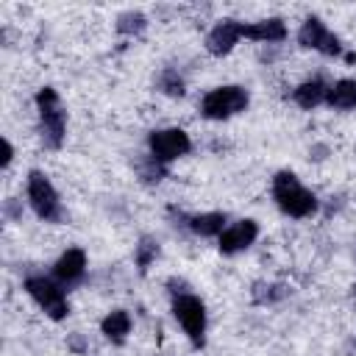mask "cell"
<instances>
[{"label": "cell", "instance_id": "obj_20", "mask_svg": "<svg viewBox=\"0 0 356 356\" xmlns=\"http://www.w3.org/2000/svg\"><path fill=\"white\" fill-rule=\"evenodd\" d=\"M11 156H14V147H11V142H8V139H3V167H8V164H11Z\"/></svg>", "mask_w": 356, "mask_h": 356}, {"label": "cell", "instance_id": "obj_13", "mask_svg": "<svg viewBox=\"0 0 356 356\" xmlns=\"http://www.w3.org/2000/svg\"><path fill=\"white\" fill-rule=\"evenodd\" d=\"M325 103L334 106V108H356V81H350V78L337 81V83L328 89Z\"/></svg>", "mask_w": 356, "mask_h": 356}, {"label": "cell", "instance_id": "obj_18", "mask_svg": "<svg viewBox=\"0 0 356 356\" xmlns=\"http://www.w3.org/2000/svg\"><path fill=\"white\" fill-rule=\"evenodd\" d=\"M159 86L167 92V95H172V97H181L184 95V81L172 72V70H167V72H161V78H159Z\"/></svg>", "mask_w": 356, "mask_h": 356}, {"label": "cell", "instance_id": "obj_5", "mask_svg": "<svg viewBox=\"0 0 356 356\" xmlns=\"http://www.w3.org/2000/svg\"><path fill=\"white\" fill-rule=\"evenodd\" d=\"M25 289H28V295L47 312V317H53V320H64V317H67L70 306H67L64 289H61L58 284H53L50 278L33 275V278L25 281Z\"/></svg>", "mask_w": 356, "mask_h": 356}, {"label": "cell", "instance_id": "obj_1", "mask_svg": "<svg viewBox=\"0 0 356 356\" xmlns=\"http://www.w3.org/2000/svg\"><path fill=\"white\" fill-rule=\"evenodd\" d=\"M273 197L278 209L289 217H309L317 211V197L306 186H300V181L286 170L273 178Z\"/></svg>", "mask_w": 356, "mask_h": 356}, {"label": "cell", "instance_id": "obj_19", "mask_svg": "<svg viewBox=\"0 0 356 356\" xmlns=\"http://www.w3.org/2000/svg\"><path fill=\"white\" fill-rule=\"evenodd\" d=\"M117 28H120V33H142L145 31V17L142 14H122Z\"/></svg>", "mask_w": 356, "mask_h": 356}, {"label": "cell", "instance_id": "obj_16", "mask_svg": "<svg viewBox=\"0 0 356 356\" xmlns=\"http://www.w3.org/2000/svg\"><path fill=\"white\" fill-rule=\"evenodd\" d=\"M222 225H225V214L222 211H209V214H197L189 220V228L200 236H214V234H222Z\"/></svg>", "mask_w": 356, "mask_h": 356}, {"label": "cell", "instance_id": "obj_17", "mask_svg": "<svg viewBox=\"0 0 356 356\" xmlns=\"http://www.w3.org/2000/svg\"><path fill=\"white\" fill-rule=\"evenodd\" d=\"M156 253H159V242H153L150 236H145L139 242V248H136V267H139V273H145L150 267V261L156 259Z\"/></svg>", "mask_w": 356, "mask_h": 356}, {"label": "cell", "instance_id": "obj_21", "mask_svg": "<svg viewBox=\"0 0 356 356\" xmlns=\"http://www.w3.org/2000/svg\"><path fill=\"white\" fill-rule=\"evenodd\" d=\"M353 289H356V286H353Z\"/></svg>", "mask_w": 356, "mask_h": 356}, {"label": "cell", "instance_id": "obj_12", "mask_svg": "<svg viewBox=\"0 0 356 356\" xmlns=\"http://www.w3.org/2000/svg\"><path fill=\"white\" fill-rule=\"evenodd\" d=\"M242 36L256 39V42H281L286 36V28H284L281 19H261V22L245 25L242 28Z\"/></svg>", "mask_w": 356, "mask_h": 356}, {"label": "cell", "instance_id": "obj_14", "mask_svg": "<svg viewBox=\"0 0 356 356\" xmlns=\"http://www.w3.org/2000/svg\"><path fill=\"white\" fill-rule=\"evenodd\" d=\"M325 95H328V89H325V83L323 81H306V83H300L298 89H295V103L300 106V108H314V106H320L323 100H325Z\"/></svg>", "mask_w": 356, "mask_h": 356}, {"label": "cell", "instance_id": "obj_2", "mask_svg": "<svg viewBox=\"0 0 356 356\" xmlns=\"http://www.w3.org/2000/svg\"><path fill=\"white\" fill-rule=\"evenodd\" d=\"M36 106H39V128H42V142L47 147H61L64 142V128H67V114L61 108V100L56 95V89L44 86L36 95Z\"/></svg>", "mask_w": 356, "mask_h": 356}, {"label": "cell", "instance_id": "obj_8", "mask_svg": "<svg viewBox=\"0 0 356 356\" xmlns=\"http://www.w3.org/2000/svg\"><path fill=\"white\" fill-rule=\"evenodd\" d=\"M298 42H300L303 47L320 50V53H325V56H339V53H342L339 39H337L317 17H309V19L303 22V28H300V33H298Z\"/></svg>", "mask_w": 356, "mask_h": 356}, {"label": "cell", "instance_id": "obj_10", "mask_svg": "<svg viewBox=\"0 0 356 356\" xmlns=\"http://www.w3.org/2000/svg\"><path fill=\"white\" fill-rule=\"evenodd\" d=\"M256 234H259V225L253 222V220H239V222H234L231 228H225L222 234H220V250L222 253H239V250H245L248 245H253V239H256Z\"/></svg>", "mask_w": 356, "mask_h": 356}, {"label": "cell", "instance_id": "obj_7", "mask_svg": "<svg viewBox=\"0 0 356 356\" xmlns=\"http://www.w3.org/2000/svg\"><path fill=\"white\" fill-rule=\"evenodd\" d=\"M186 150H189V136L181 128H164V131H153L150 134V153L161 164L184 156Z\"/></svg>", "mask_w": 356, "mask_h": 356}, {"label": "cell", "instance_id": "obj_9", "mask_svg": "<svg viewBox=\"0 0 356 356\" xmlns=\"http://www.w3.org/2000/svg\"><path fill=\"white\" fill-rule=\"evenodd\" d=\"M242 28L245 22H236V19H222L209 36H206V47L211 56H225L231 53V47L242 39Z\"/></svg>", "mask_w": 356, "mask_h": 356}, {"label": "cell", "instance_id": "obj_4", "mask_svg": "<svg viewBox=\"0 0 356 356\" xmlns=\"http://www.w3.org/2000/svg\"><path fill=\"white\" fill-rule=\"evenodd\" d=\"M28 200L33 206V211L47 220V222H58L61 220V203H58V195L53 189V184L47 181V175L42 172H31L28 175Z\"/></svg>", "mask_w": 356, "mask_h": 356}, {"label": "cell", "instance_id": "obj_11", "mask_svg": "<svg viewBox=\"0 0 356 356\" xmlns=\"http://www.w3.org/2000/svg\"><path fill=\"white\" fill-rule=\"evenodd\" d=\"M83 270H86V256H83V250L81 248H70L58 261H56V278L64 284V286H70V284H78L81 278H83Z\"/></svg>", "mask_w": 356, "mask_h": 356}, {"label": "cell", "instance_id": "obj_3", "mask_svg": "<svg viewBox=\"0 0 356 356\" xmlns=\"http://www.w3.org/2000/svg\"><path fill=\"white\" fill-rule=\"evenodd\" d=\"M245 106H248V92L242 86H220L203 97L200 111L209 120H225V117L239 114Z\"/></svg>", "mask_w": 356, "mask_h": 356}, {"label": "cell", "instance_id": "obj_15", "mask_svg": "<svg viewBox=\"0 0 356 356\" xmlns=\"http://www.w3.org/2000/svg\"><path fill=\"white\" fill-rule=\"evenodd\" d=\"M100 328H103V334H106L111 342H122V339H125V334L131 331V317H128V312L117 309V312H111V314H106V317H103Z\"/></svg>", "mask_w": 356, "mask_h": 356}, {"label": "cell", "instance_id": "obj_6", "mask_svg": "<svg viewBox=\"0 0 356 356\" xmlns=\"http://www.w3.org/2000/svg\"><path fill=\"white\" fill-rule=\"evenodd\" d=\"M172 314H175L178 323L184 325V331H186V337L192 339V345L200 348V345H203V331H206V309H203L200 298L186 295V292L178 295V298L172 300Z\"/></svg>", "mask_w": 356, "mask_h": 356}]
</instances>
